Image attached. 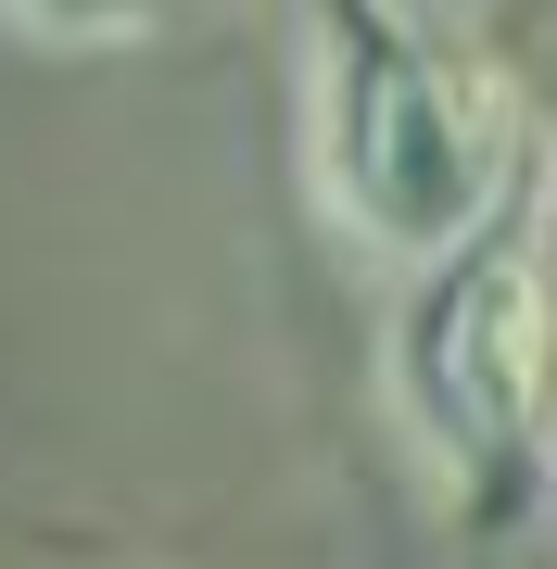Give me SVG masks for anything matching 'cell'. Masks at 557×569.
Segmentation results:
<instances>
[{"label": "cell", "mask_w": 557, "mask_h": 569, "mask_svg": "<svg viewBox=\"0 0 557 569\" xmlns=\"http://www.w3.org/2000/svg\"><path fill=\"white\" fill-rule=\"evenodd\" d=\"M317 63V203L392 266L456 253L533 178V114L431 0H305Z\"/></svg>", "instance_id": "1"}, {"label": "cell", "mask_w": 557, "mask_h": 569, "mask_svg": "<svg viewBox=\"0 0 557 569\" xmlns=\"http://www.w3.org/2000/svg\"><path fill=\"white\" fill-rule=\"evenodd\" d=\"M392 392L469 519H507L557 468V152H533L469 241L418 266L392 317Z\"/></svg>", "instance_id": "2"}, {"label": "cell", "mask_w": 557, "mask_h": 569, "mask_svg": "<svg viewBox=\"0 0 557 569\" xmlns=\"http://www.w3.org/2000/svg\"><path fill=\"white\" fill-rule=\"evenodd\" d=\"M0 13L51 51H127V39H166L178 0H0Z\"/></svg>", "instance_id": "3"}]
</instances>
